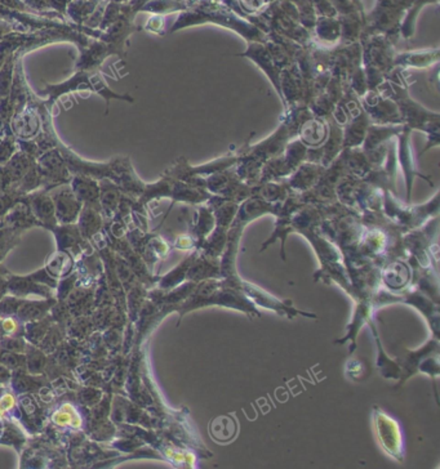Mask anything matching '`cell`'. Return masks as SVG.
<instances>
[{
  "label": "cell",
  "mask_w": 440,
  "mask_h": 469,
  "mask_svg": "<svg viewBox=\"0 0 440 469\" xmlns=\"http://www.w3.org/2000/svg\"><path fill=\"white\" fill-rule=\"evenodd\" d=\"M23 200L30 206L34 217L42 227L52 230L54 226L58 224L54 213V199L49 192L39 189L25 195Z\"/></svg>",
  "instance_id": "obj_3"
},
{
  "label": "cell",
  "mask_w": 440,
  "mask_h": 469,
  "mask_svg": "<svg viewBox=\"0 0 440 469\" xmlns=\"http://www.w3.org/2000/svg\"><path fill=\"white\" fill-rule=\"evenodd\" d=\"M12 374L13 372L11 369H8L4 363H0V384L1 385L11 383Z\"/></svg>",
  "instance_id": "obj_31"
},
{
  "label": "cell",
  "mask_w": 440,
  "mask_h": 469,
  "mask_svg": "<svg viewBox=\"0 0 440 469\" xmlns=\"http://www.w3.org/2000/svg\"><path fill=\"white\" fill-rule=\"evenodd\" d=\"M51 231L56 236L58 250H66L76 256L84 254V250L89 248L88 240L82 236L76 224H57Z\"/></svg>",
  "instance_id": "obj_6"
},
{
  "label": "cell",
  "mask_w": 440,
  "mask_h": 469,
  "mask_svg": "<svg viewBox=\"0 0 440 469\" xmlns=\"http://www.w3.org/2000/svg\"><path fill=\"white\" fill-rule=\"evenodd\" d=\"M34 164H35V159L29 154H26L25 151L19 149L11 159L7 161V164L3 165L4 171L11 181V187L20 181L27 171H30Z\"/></svg>",
  "instance_id": "obj_15"
},
{
  "label": "cell",
  "mask_w": 440,
  "mask_h": 469,
  "mask_svg": "<svg viewBox=\"0 0 440 469\" xmlns=\"http://www.w3.org/2000/svg\"><path fill=\"white\" fill-rule=\"evenodd\" d=\"M104 219L105 218L100 209H97L95 206L83 205L82 212L76 221V226L82 236L86 240H91L95 234H98L102 230Z\"/></svg>",
  "instance_id": "obj_12"
},
{
  "label": "cell",
  "mask_w": 440,
  "mask_h": 469,
  "mask_svg": "<svg viewBox=\"0 0 440 469\" xmlns=\"http://www.w3.org/2000/svg\"><path fill=\"white\" fill-rule=\"evenodd\" d=\"M25 356H26L27 373L34 374V375H40L44 373L45 366L48 363L47 353H44L39 347L27 343L26 350H25Z\"/></svg>",
  "instance_id": "obj_18"
},
{
  "label": "cell",
  "mask_w": 440,
  "mask_h": 469,
  "mask_svg": "<svg viewBox=\"0 0 440 469\" xmlns=\"http://www.w3.org/2000/svg\"><path fill=\"white\" fill-rule=\"evenodd\" d=\"M102 394L95 388H86L82 392H79V401L80 404L86 406H95L100 402Z\"/></svg>",
  "instance_id": "obj_30"
},
{
  "label": "cell",
  "mask_w": 440,
  "mask_h": 469,
  "mask_svg": "<svg viewBox=\"0 0 440 469\" xmlns=\"http://www.w3.org/2000/svg\"><path fill=\"white\" fill-rule=\"evenodd\" d=\"M54 191V190H52ZM54 203V213L58 224H76L83 204L76 196L70 184H62L51 193Z\"/></svg>",
  "instance_id": "obj_2"
},
{
  "label": "cell",
  "mask_w": 440,
  "mask_h": 469,
  "mask_svg": "<svg viewBox=\"0 0 440 469\" xmlns=\"http://www.w3.org/2000/svg\"></svg>",
  "instance_id": "obj_35"
},
{
  "label": "cell",
  "mask_w": 440,
  "mask_h": 469,
  "mask_svg": "<svg viewBox=\"0 0 440 469\" xmlns=\"http://www.w3.org/2000/svg\"><path fill=\"white\" fill-rule=\"evenodd\" d=\"M21 232L0 224V262L19 244Z\"/></svg>",
  "instance_id": "obj_21"
},
{
  "label": "cell",
  "mask_w": 440,
  "mask_h": 469,
  "mask_svg": "<svg viewBox=\"0 0 440 469\" xmlns=\"http://www.w3.org/2000/svg\"><path fill=\"white\" fill-rule=\"evenodd\" d=\"M19 142L14 136H7L0 139V165L7 164V161L19 151Z\"/></svg>",
  "instance_id": "obj_26"
},
{
  "label": "cell",
  "mask_w": 440,
  "mask_h": 469,
  "mask_svg": "<svg viewBox=\"0 0 440 469\" xmlns=\"http://www.w3.org/2000/svg\"><path fill=\"white\" fill-rule=\"evenodd\" d=\"M70 187L76 193V197L82 202L83 205L95 206L101 211L100 206V183L86 174H78L71 178Z\"/></svg>",
  "instance_id": "obj_7"
},
{
  "label": "cell",
  "mask_w": 440,
  "mask_h": 469,
  "mask_svg": "<svg viewBox=\"0 0 440 469\" xmlns=\"http://www.w3.org/2000/svg\"><path fill=\"white\" fill-rule=\"evenodd\" d=\"M27 341L23 337H0V348L5 351L25 353Z\"/></svg>",
  "instance_id": "obj_28"
},
{
  "label": "cell",
  "mask_w": 440,
  "mask_h": 469,
  "mask_svg": "<svg viewBox=\"0 0 440 469\" xmlns=\"http://www.w3.org/2000/svg\"><path fill=\"white\" fill-rule=\"evenodd\" d=\"M8 280V293L22 299H29L32 296L40 298H52L54 289L44 285L32 278V274L26 276H16L7 272Z\"/></svg>",
  "instance_id": "obj_5"
},
{
  "label": "cell",
  "mask_w": 440,
  "mask_h": 469,
  "mask_svg": "<svg viewBox=\"0 0 440 469\" xmlns=\"http://www.w3.org/2000/svg\"><path fill=\"white\" fill-rule=\"evenodd\" d=\"M57 302L56 297L52 298H42L39 300H32V299H22L21 304L17 309L16 316L22 322H30L43 319L49 315L51 309Z\"/></svg>",
  "instance_id": "obj_9"
},
{
  "label": "cell",
  "mask_w": 440,
  "mask_h": 469,
  "mask_svg": "<svg viewBox=\"0 0 440 469\" xmlns=\"http://www.w3.org/2000/svg\"><path fill=\"white\" fill-rule=\"evenodd\" d=\"M95 329L96 328H95V324H93L92 319H89L86 316H79V317H76L71 320V322L67 325L66 331H67L69 337L76 338L78 341H84Z\"/></svg>",
  "instance_id": "obj_20"
},
{
  "label": "cell",
  "mask_w": 440,
  "mask_h": 469,
  "mask_svg": "<svg viewBox=\"0 0 440 469\" xmlns=\"http://www.w3.org/2000/svg\"><path fill=\"white\" fill-rule=\"evenodd\" d=\"M54 321L51 315L45 316L43 319L36 321H30V322H25V339L27 343L38 346L44 335L47 334V331L49 330V328L52 326Z\"/></svg>",
  "instance_id": "obj_16"
},
{
  "label": "cell",
  "mask_w": 440,
  "mask_h": 469,
  "mask_svg": "<svg viewBox=\"0 0 440 469\" xmlns=\"http://www.w3.org/2000/svg\"><path fill=\"white\" fill-rule=\"evenodd\" d=\"M0 224L8 226V227H11L21 234L32 227L40 226L39 222L36 221V218L34 217L30 206L23 200V197H22V200H20L12 208L8 213L3 217Z\"/></svg>",
  "instance_id": "obj_8"
},
{
  "label": "cell",
  "mask_w": 440,
  "mask_h": 469,
  "mask_svg": "<svg viewBox=\"0 0 440 469\" xmlns=\"http://www.w3.org/2000/svg\"><path fill=\"white\" fill-rule=\"evenodd\" d=\"M25 442V436L21 429L10 422L3 423V432L0 435V444L3 445H13L17 450H20Z\"/></svg>",
  "instance_id": "obj_22"
},
{
  "label": "cell",
  "mask_w": 440,
  "mask_h": 469,
  "mask_svg": "<svg viewBox=\"0 0 440 469\" xmlns=\"http://www.w3.org/2000/svg\"><path fill=\"white\" fill-rule=\"evenodd\" d=\"M40 123V115L36 107H34L32 104H26V106L12 117V133L17 139H32L38 136Z\"/></svg>",
  "instance_id": "obj_4"
},
{
  "label": "cell",
  "mask_w": 440,
  "mask_h": 469,
  "mask_svg": "<svg viewBox=\"0 0 440 469\" xmlns=\"http://www.w3.org/2000/svg\"><path fill=\"white\" fill-rule=\"evenodd\" d=\"M0 363H4L8 369H11L12 372L26 370V356H25V353L5 351V350L0 348Z\"/></svg>",
  "instance_id": "obj_24"
},
{
  "label": "cell",
  "mask_w": 440,
  "mask_h": 469,
  "mask_svg": "<svg viewBox=\"0 0 440 469\" xmlns=\"http://www.w3.org/2000/svg\"><path fill=\"white\" fill-rule=\"evenodd\" d=\"M74 265L76 261L71 253L57 249V252H54V254L47 259L44 268L52 278L60 280L69 276L73 272Z\"/></svg>",
  "instance_id": "obj_14"
},
{
  "label": "cell",
  "mask_w": 440,
  "mask_h": 469,
  "mask_svg": "<svg viewBox=\"0 0 440 469\" xmlns=\"http://www.w3.org/2000/svg\"><path fill=\"white\" fill-rule=\"evenodd\" d=\"M67 307L73 317L86 316L95 311V288L78 287L67 297Z\"/></svg>",
  "instance_id": "obj_10"
},
{
  "label": "cell",
  "mask_w": 440,
  "mask_h": 469,
  "mask_svg": "<svg viewBox=\"0 0 440 469\" xmlns=\"http://www.w3.org/2000/svg\"><path fill=\"white\" fill-rule=\"evenodd\" d=\"M11 187V181L4 171V167L0 165V191H4Z\"/></svg>",
  "instance_id": "obj_33"
},
{
  "label": "cell",
  "mask_w": 440,
  "mask_h": 469,
  "mask_svg": "<svg viewBox=\"0 0 440 469\" xmlns=\"http://www.w3.org/2000/svg\"><path fill=\"white\" fill-rule=\"evenodd\" d=\"M22 298L14 297L12 294H5L0 298V317L4 316H14L17 313V309L21 304Z\"/></svg>",
  "instance_id": "obj_27"
},
{
  "label": "cell",
  "mask_w": 440,
  "mask_h": 469,
  "mask_svg": "<svg viewBox=\"0 0 440 469\" xmlns=\"http://www.w3.org/2000/svg\"><path fill=\"white\" fill-rule=\"evenodd\" d=\"M78 274H74V275H69L66 278H62L61 281H58L57 284V294H56V298L57 300H65V299L69 297V294L74 290L76 288V284L78 282Z\"/></svg>",
  "instance_id": "obj_29"
},
{
  "label": "cell",
  "mask_w": 440,
  "mask_h": 469,
  "mask_svg": "<svg viewBox=\"0 0 440 469\" xmlns=\"http://www.w3.org/2000/svg\"><path fill=\"white\" fill-rule=\"evenodd\" d=\"M52 422L56 426H71V428H80L83 424V419L82 416L78 413L76 406L66 402L58 410H56L52 414Z\"/></svg>",
  "instance_id": "obj_17"
},
{
  "label": "cell",
  "mask_w": 440,
  "mask_h": 469,
  "mask_svg": "<svg viewBox=\"0 0 440 469\" xmlns=\"http://www.w3.org/2000/svg\"><path fill=\"white\" fill-rule=\"evenodd\" d=\"M35 164L42 177V189L45 191H52L62 184H69L73 178L66 161L57 149L43 152L35 160Z\"/></svg>",
  "instance_id": "obj_1"
},
{
  "label": "cell",
  "mask_w": 440,
  "mask_h": 469,
  "mask_svg": "<svg viewBox=\"0 0 440 469\" xmlns=\"http://www.w3.org/2000/svg\"><path fill=\"white\" fill-rule=\"evenodd\" d=\"M22 197L23 195L21 192L17 191L14 187H10L4 191H0V221L16 204L22 200Z\"/></svg>",
  "instance_id": "obj_25"
},
{
  "label": "cell",
  "mask_w": 440,
  "mask_h": 469,
  "mask_svg": "<svg viewBox=\"0 0 440 469\" xmlns=\"http://www.w3.org/2000/svg\"><path fill=\"white\" fill-rule=\"evenodd\" d=\"M23 335H25V322H22L16 315L0 317V337H23Z\"/></svg>",
  "instance_id": "obj_23"
},
{
  "label": "cell",
  "mask_w": 440,
  "mask_h": 469,
  "mask_svg": "<svg viewBox=\"0 0 440 469\" xmlns=\"http://www.w3.org/2000/svg\"><path fill=\"white\" fill-rule=\"evenodd\" d=\"M48 379L40 375L27 373L26 370H17L12 374L11 385L13 391L19 395L38 392L42 387L47 385Z\"/></svg>",
  "instance_id": "obj_13"
},
{
  "label": "cell",
  "mask_w": 440,
  "mask_h": 469,
  "mask_svg": "<svg viewBox=\"0 0 440 469\" xmlns=\"http://www.w3.org/2000/svg\"><path fill=\"white\" fill-rule=\"evenodd\" d=\"M121 192L114 182L102 180L100 182V206L104 218L113 219L118 212L119 204L121 200Z\"/></svg>",
  "instance_id": "obj_11"
},
{
  "label": "cell",
  "mask_w": 440,
  "mask_h": 469,
  "mask_svg": "<svg viewBox=\"0 0 440 469\" xmlns=\"http://www.w3.org/2000/svg\"><path fill=\"white\" fill-rule=\"evenodd\" d=\"M65 334H66V329L61 325L54 322L49 330L47 331V334L44 335L42 341L36 347H39L47 354H52L58 348V346L64 341Z\"/></svg>",
  "instance_id": "obj_19"
},
{
  "label": "cell",
  "mask_w": 440,
  "mask_h": 469,
  "mask_svg": "<svg viewBox=\"0 0 440 469\" xmlns=\"http://www.w3.org/2000/svg\"><path fill=\"white\" fill-rule=\"evenodd\" d=\"M8 294V280H7V271L0 267V298Z\"/></svg>",
  "instance_id": "obj_32"
},
{
  "label": "cell",
  "mask_w": 440,
  "mask_h": 469,
  "mask_svg": "<svg viewBox=\"0 0 440 469\" xmlns=\"http://www.w3.org/2000/svg\"><path fill=\"white\" fill-rule=\"evenodd\" d=\"M1 432H3V423L0 422V435H1Z\"/></svg>",
  "instance_id": "obj_34"
}]
</instances>
